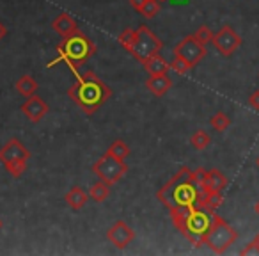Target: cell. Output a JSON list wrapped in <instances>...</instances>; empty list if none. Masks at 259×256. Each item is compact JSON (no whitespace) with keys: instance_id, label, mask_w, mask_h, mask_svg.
Segmentation results:
<instances>
[{"instance_id":"obj_1","label":"cell","mask_w":259,"mask_h":256,"mask_svg":"<svg viewBox=\"0 0 259 256\" xmlns=\"http://www.w3.org/2000/svg\"><path fill=\"white\" fill-rule=\"evenodd\" d=\"M204 169L190 171L188 167H181L158 192L156 198L169 210L176 208H206L209 210L208 196L202 187ZM213 212V210H209Z\"/></svg>"},{"instance_id":"obj_2","label":"cell","mask_w":259,"mask_h":256,"mask_svg":"<svg viewBox=\"0 0 259 256\" xmlns=\"http://www.w3.org/2000/svg\"><path fill=\"white\" fill-rule=\"evenodd\" d=\"M68 96L73 103L78 105L85 114H94L105 101L110 100L112 91L101 79H98L96 73L87 69L83 73H75V82L69 86Z\"/></svg>"},{"instance_id":"obj_3","label":"cell","mask_w":259,"mask_h":256,"mask_svg":"<svg viewBox=\"0 0 259 256\" xmlns=\"http://www.w3.org/2000/svg\"><path fill=\"white\" fill-rule=\"evenodd\" d=\"M169 212L172 223L188 242H192L195 247L204 244L215 212H209L206 208H176Z\"/></svg>"},{"instance_id":"obj_4","label":"cell","mask_w":259,"mask_h":256,"mask_svg":"<svg viewBox=\"0 0 259 256\" xmlns=\"http://www.w3.org/2000/svg\"><path fill=\"white\" fill-rule=\"evenodd\" d=\"M57 54H59V61H64L71 68L73 73H78L80 66L96 54V45L82 30H78L73 36L64 38L57 45Z\"/></svg>"},{"instance_id":"obj_5","label":"cell","mask_w":259,"mask_h":256,"mask_svg":"<svg viewBox=\"0 0 259 256\" xmlns=\"http://www.w3.org/2000/svg\"><path fill=\"white\" fill-rule=\"evenodd\" d=\"M238 233L226 219H222L220 215L213 213V219H211V226H209L208 233H206L204 238V244L211 249L213 252L217 254H224L231 245L236 242Z\"/></svg>"},{"instance_id":"obj_6","label":"cell","mask_w":259,"mask_h":256,"mask_svg":"<svg viewBox=\"0 0 259 256\" xmlns=\"http://www.w3.org/2000/svg\"><path fill=\"white\" fill-rule=\"evenodd\" d=\"M29 159H30V152L18 139H11V141L6 142L0 148V162L6 167V171L15 178H20L25 173Z\"/></svg>"},{"instance_id":"obj_7","label":"cell","mask_w":259,"mask_h":256,"mask_svg":"<svg viewBox=\"0 0 259 256\" xmlns=\"http://www.w3.org/2000/svg\"><path fill=\"white\" fill-rule=\"evenodd\" d=\"M93 173L98 176V180L105 181L112 187L117 181H121L122 176L128 173V166H126L124 160H119L115 157L108 155V153H103L93 164Z\"/></svg>"},{"instance_id":"obj_8","label":"cell","mask_w":259,"mask_h":256,"mask_svg":"<svg viewBox=\"0 0 259 256\" xmlns=\"http://www.w3.org/2000/svg\"><path fill=\"white\" fill-rule=\"evenodd\" d=\"M163 48V41L153 34V30L146 25H141L135 30V54L134 57L139 62H144L146 57L149 55L160 54V50Z\"/></svg>"},{"instance_id":"obj_9","label":"cell","mask_w":259,"mask_h":256,"mask_svg":"<svg viewBox=\"0 0 259 256\" xmlns=\"http://www.w3.org/2000/svg\"><path fill=\"white\" fill-rule=\"evenodd\" d=\"M174 55L185 59V61L194 68V66H197L199 62L208 55V50H206L204 43H201L199 40H195L194 34H190V36L183 38V40L174 47Z\"/></svg>"},{"instance_id":"obj_10","label":"cell","mask_w":259,"mask_h":256,"mask_svg":"<svg viewBox=\"0 0 259 256\" xmlns=\"http://www.w3.org/2000/svg\"><path fill=\"white\" fill-rule=\"evenodd\" d=\"M211 43L215 45L217 52L224 57H231L234 52L240 48L241 45V38L233 27H222L217 34H213Z\"/></svg>"},{"instance_id":"obj_11","label":"cell","mask_w":259,"mask_h":256,"mask_svg":"<svg viewBox=\"0 0 259 256\" xmlns=\"http://www.w3.org/2000/svg\"><path fill=\"white\" fill-rule=\"evenodd\" d=\"M107 238L112 245L117 249H126L132 242L135 240V231L134 228L126 224L124 221H117L110 230L107 231Z\"/></svg>"},{"instance_id":"obj_12","label":"cell","mask_w":259,"mask_h":256,"mask_svg":"<svg viewBox=\"0 0 259 256\" xmlns=\"http://www.w3.org/2000/svg\"><path fill=\"white\" fill-rule=\"evenodd\" d=\"M48 111H50L48 103L41 96H37V94H32V96H29L22 103L23 116H25V118L29 119L30 123H39L41 119H43L45 116L48 114Z\"/></svg>"},{"instance_id":"obj_13","label":"cell","mask_w":259,"mask_h":256,"mask_svg":"<svg viewBox=\"0 0 259 256\" xmlns=\"http://www.w3.org/2000/svg\"><path fill=\"white\" fill-rule=\"evenodd\" d=\"M52 29H54L55 34H59V36L64 40V38H69L75 32H78V23H76V20L73 18V16H69L68 13H61V15L55 16L54 22H52Z\"/></svg>"},{"instance_id":"obj_14","label":"cell","mask_w":259,"mask_h":256,"mask_svg":"<svg viewBox=\"0 0 259 256\" xmlns=\"http://www.w3.org/2000/svg\"><path fill=\"white\" fill-rule=\"evenodd\" d=\"M146 87H148L155 96H163V94L172 87V80L169 79L167 73H162V75H149L148 82H146Z\"/></svg>"},{"instance_id":"obj_15","label":"cell","mask_w":259,"mask_h":256,"mask_svg":"<svg viewBox=\"0 0 259 256\" xmlns=\"http://www.w3.org/2000/svg\"><path fill=\"white\" fill-rule=\"evenodd\" d=\"M142 66H144V69L149 73V75H162V73H167L170 69V62H167L160 54L146 57L144 62H142Z\"/></svg>"},{"instance_id":"obj_16","label":"cell","mask_w":259,"mask_h":256,"mask_svg":"<svg viewBox=\"0 0 259 256\" xmlns=\"http://www.w3.org/2000/svg\"><path fill=\"white\" fill-rule=\"evenodd\" d=\"M64 201L68 203L69 208L75 210V212H78V210H82L83 206H85V203H87V194L83 192V189H82V187H71L68 192H66Z\"/></svg>"},{"instance_id":"obj_17","label":"cell","mask_w":259,"mask_h":256,"mask_svg":"<svg viewBox=\"0 0 259 256\" xmlns=\"http://www.w3.org/2000/svg\"><path fill=\"white\" fill-rule=\"evenodd\" d=\"M15 87H16V91H18L20 94H23L25 98H29V96H32V94L37 93V89H39V84H37V80L34 79V77L22 75L18 80H16Z\"/></svg>"},{"instance_id":"obj_18","label":"cell","mask_w":259,"mask_h":256,"mask_svg":"<svg viewBox=\"0 0 259 256\" xmlns=\"http://www.w3.org/2000/svg\"><path fill=\"white\" fill-rule=\"evenodd\" d=\"M105 153H108V155L115 157V159H119V160H126L130 157V146L126 144L122 139H115V141L108 146Z\"/></svg>"},{"instance_id":"obj_19","label":"cell","mask_w":259,"mask_h":256,"mask_svg":"<svg viewBox=\"0 0 259 256\" xmlns=\"http://www.w3.org/2000/svg\"><path fill=\"white\" fill-rule=\"evenodd\" d=\"M89 196L96 203H103L105 199L110 196V185L105 184V181H101V180H98L96 184L89 189Z\"/></svg>"},{"instance_id":"obj_20","label":"cell","mask_w":259,"mask_h":256,"mask_svg":"<svg viewBox=\"0 0 259 256\" xmlns=\"http://www.w3.org/2000/svg\"><path fill=\"white\" fill-rule=\"evenodd\" d=\"M117 41L122 45V48H124L130 55L135 54V30L134 29H124L119 34Z\"/></svg>"},{"instance_id":"obj_21","label":"cell","mask_w":259,"mask_h":256,"mask_svg":"<svg viewBox=\"0 0 259 256\" xmlns=\"http://www.w3.org/2000/svg\"><path fill=\"white\" fill-rule=\"evenodd\" d=\"M190 144H192V148H194V150L202 152V150H206L209 144H211V137H209L204 130H197V132H194V134H192Z\"/></svg>"},{"instance_id":"obj_22","label":"cell","mask_w":259,"mask_h":256,"mask_svg":"<svg viewBox=\"0 0 259 256\" xmlns=\"http://www.w3.org/2000/svg\"><path fill=\"white\" fill-rule=\"evenodd\" d=\"M209 125H211L217 132H224L229 128L231 119H229V116L224 114V112H217V114L211 116V119H209Z\"/></svg>"},{"instance_id":"obj_23","label":"cell","mask_w":259,"mask_h":256,"mask_svg":"<svg viewBox=\"0 0 259 256\" xmlns=\"http://www.w3.org/2000/svg\"><path fill=\"white\" fill-rule=\"evenodd\" d=\"M160 11V0H146L144 8L141 9V15L144 18H155Z\"/></svg>"},{"instance_id":"obj_24","label":"cell","mask_w":259,"mask_h":256,"mask_svg":"<svg viewBox=\"0 0 259 256\" xmlns=\"http://www.w3.org/2000/svg\"><path fill=\"white\" fill-rule=\"evenodd\" d=\"M170 68H172L176 73H180V75H185V73L190 71L192 66L188 64V62L185 61V59H181V57H178V55H174L172 62H170Z\"/></svg>"},{"instance_id":"obj_25","label":"cell","mask_w":259,"mask_h":256,"mask_svg":"<svg viewBox=\"0 0 259 256\" xmlns=\"http://www.w3.org/2000/svg\"><path fill=\"white\" fill-rule=\"evenodd\" d=\"M194 38H195V40L201 41V43L208 45V43H211V40H213V32L209 30V27L201 25V27H199V29L194 32Z\"/></svg>"},{"instance_id":"obj_26","label":"cell","mask_w":259,"mask_h":256,"mask_svg":"<svg viewBox=\"0 0 259 256\" xmlns=\"http://www.w3.org/2000/svg\"><path fill=\"white\" fill-rule=\"evenodd\" d=\"M247 101H248V105H250V107L254 108V111L259 112V89L254 91V93H252L250 96H248Z\"/></svg>"},{"instance_id":"obj_27","label":"cell","mask_w":259,"mask_h":256,"mask_svg":"<svg viewBox=\"0 0 259 256\" xmlns=\"http://www.w3.org/2000/svg\"><path fill=\"white\" fill-rule=\"evenodd\" d=\"M144 4H146V0H130V6H132L137 13H141V9L144 8Z\"/></svg>"},{"instance_id":"obj_28","label":"cell","mask_w":259,"mask_h":256,"mask_svg":"<svg viewBox=\"0 0 259 256\" xmlns=\"http://www.w3.org/2000/svg\"><path fill=\"white\" fill-rule=\"evenodd\" d=\"M6 34H8V27L0 22V41H2V38H6Z\"/></svg>"},{"instance_id":"obj_29","label":"cell","mask_w":259,"mask_h":256,"mask_svg":"<svg viewBox=\"0 0 259 256\" xmlns=\"http://www.w3.org/2000/svg\"><path fill=\"white\" fill-rule=\"evenodd\" d=\"M254 210H255V213H257V215H259V201H257V203H255V206H254Z\"/></svg>"},{"instance_id":"obj_30","label":"cell","mask_w":259,"mask_h":256,"mask_svg":"<svg viewBox=\"0 0 259 256\" xmlns=\"http://www.w3.org/2000/svg\"><path fill=\"white\" fill-rule=\"evenodd\" d=\"M254 240H255V242H257V244H259V233H257V235H255V237H254Z\"/></svg>"},{"instance_id":"obj_31","label":"cell","mask_w":259,"mask_h":256,"mask_svg":"<svg viewBox=\"0 0 259 256\" xmlns=\"http://www.w3.org/2000/svg\"><path fill=\"white\" fill-rule=\"evenodd\" d=\"M255 166H257V169H259V157L255 159Z\"/></svg>"},{"instance_id":"obj_32","label":"cell","mask_w":259,"mask_h":256,"mask_svg":"<svg viewBox=\"0 0 259 256\" xmlns=\"http://www.w3.org/2000/svg\"><path fill=\"white\" fill-rule=\"evenodd\" d=\"M0 228H2V221H0Z\"/></svg>"},{"instance_id":"obj_33","label":"cell","mask_w":259,"mask_h":256,"mask_svg":"<svg viewBox=\"0 0 259 256\" xmlns=\"http://www.w3.org/2000/svg\"><path fill=\"white\" fill-rule=\"evenodd\" d=\"M160 2H163V0H160Z\"/></svg>"}]
</instances>
